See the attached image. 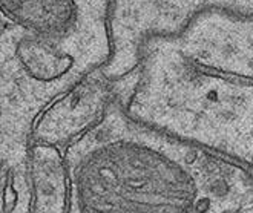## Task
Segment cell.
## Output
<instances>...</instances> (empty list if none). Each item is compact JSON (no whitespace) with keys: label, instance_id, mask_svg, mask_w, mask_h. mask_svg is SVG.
I'll list each match as a JSON object with an SVG mask.
<instances>
[{"label":"cell","instance_id":"obj_1","mask_svg":"<svg viewBox=\"0 0 253 213\" xmlns=\"http://www.w3.org/2000/svg\"><path fill=\"white\" fill-rule=\"evenodd\" d=\"M63 157L68 213H235L253 204V172L133 120L120 98Z\"/></svg>","mask_w":253,"mask_h":213},{"label":"cell","instance_id":"obj_3","mask_svg":"<svg viewBox=\"0 0 253 213\" xmlns=\"http://www.w3.org/2000/svg\"><path fill=\"white\" fill-rule=\"evenodd\" d=\"M112 0H0V121L33 130L58 95L111 57Z\"/></svg>","mask_w":253,"mask_h":213},{"label":"cell","instance_id":"obj_7","mask_svg":"<svg viewBox=\"0 0 253 213\" xmlns=\"http://www.w3.org/2000/svg\"><path fill=\"white\" fill-rule=\"evenodd\" d=\"M31 136L0 129V213H31L28 172Z\"/></svg>","mask_w":253,"mask_h":213},{"label":"cell","instance_id":"obj_5","mask_svg":"<svg viewBox=\"0 0 253 213\" xmlns=\"http://www.w3.org/2000/svg\"><path fill=\"white\" fill-rule=\"evenodd\" d=\"M135 80V71L120 80H109L100 69L86 75L42 111L33 128V143L69 144L97 123L112 100L126 104Z\"/></svg>","mask_w":253,"mask_h":213},{"label":"cell","instance_id":"obj_4","mask_svg":"<svg viewBox=\"0 0 253 213\" xmlns=\"http://www.w3.org/2000/svg\"><path fill=\"white\" fill-rule=\"evenodd\" d=\"M204 11L253 17V0H112L109 8L111 57L100 68L109 80H120L138 68L143 44L175 36Z\"/></svg>","mask_w":253,"mask_h":213},{"label":"cell","instance_id":"obj_2","mask_svg":"<svg viewBox=\"0 0 253 213\" xmlns=\"http://www.w3.org/2000/svg\"><path fill=\"white\" fill-rule=\"evenodd\" d=\"M129 117L253 172V17L204 11L147 40Z\"/></svg>","mask_w":253,"mask_h":213},{"label":"cell","instance_id":"obj_6","mask_svg":"<svg viewBox=\"0 0 253 213\" xmlns=\"http://www.w3.org/2000/svg\"><path fill=\"white\" fill-rule=\"evenodd\" d=\"M28 172L31 182V213H68L69 184L60 149L31 143Z\"/></svg>","mask_w":253,"mask_h":213}]
</instances>
